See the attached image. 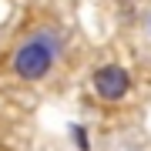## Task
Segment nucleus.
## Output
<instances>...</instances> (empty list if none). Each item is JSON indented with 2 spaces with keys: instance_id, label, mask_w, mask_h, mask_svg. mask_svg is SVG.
Returning a JSON list of instances; mask_svg holds the SVG:
<instances>
[{
  "instance_id": "f257e3e1",
  "label": "nucleus",
  "mask_w": 151,
  "mask_h": 151,
  "mask_svg": "<svg viewBox=\"0 0 151 151\" xmlns=\"http://www.w3.org/2000/svg\"><path fill=\"white\" fill-rule=\"evenodd\" d=\"M54 57H57V40L34 37V40H27L14 54V70H17V77H24V81H40V77L54 67Z\"/></svg>"
},
{
  "instance_id": "7ed1b4c3",
  "label": "nucleus",
  "mask_w": 151,
  "mask_h": 151,
  "mask_svg": "<svg viewBox=\"0 0 151 151\" xmlns=\"http://www.w3.org/2000/svg\"><path fill=\"white\" fill-rule=\"evenodd\" d=\"M70 138H74V145L81 151H91V141H87V128H81V124H70Z\"/></svg>"
},
{
  "instance_id": "f03ea898",
  "label": "nucleus",
  "mask_w": 151,
  "mask_h": 151,
  "mask_svg": "<svg viewBox=\"0 0 151 151\" xmlns=\"http://www.w3.org/2000/svg\"><path fill=\"white\" fill-rule=\"evenodd\" d=\"M131 87V77L121 64H104L94 70V94L104 101H121Z\"/></svg>"
}]
</instances>
